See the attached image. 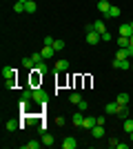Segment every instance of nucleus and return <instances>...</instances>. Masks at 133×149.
Instances as JSON below:
<instances>
[{
    "label": "nucleus",
    "instance_id": "nucleus-22",
    "mask_svg": "<svg viewBox=\"0 0 133 149\" xmlns=\"http://www.w3.org/2000/svg\"><path fill=\"white\" fill-rule=\"evenodd\" d=\"M18 127H20V125L16 123V120H7V123H5V129H7V131H16Z\"/></svg>",
    "mask_w": 133,
    "mask_h": 149
},
{
    "label": "nucleus",
    "instance_id": "nucleus-30",
    "mask_svg": "<svg viewBox=\"0 0 133 149\" xmlns=\"http://www.w3.org/2000/svg\"><path fill=\"white\" fill-rule=\"evenodd\" d=\"M118 116H120L122 120H124V118H129V109H127V107H120V111H118Z\"/></svg>",
    "mask_w": 133,
    "mask_h": 149
},
{
    "label": "nucleus",
    "instance_id": "nucleus-10",
    "mask_svg": "<svg viewBox=\"0 0 133 149\" xmlns=\"http://www.w3.org/2000/svg\"><path fill=\"white\" fill-rule=\"evenodd\" d=\"M113 67L115 69H131V62H129V58L127 60H113Z\"/></svg>",
    "mask_w": 133,
    "mask_h": 149
},
{
    "label": "nucleus",
    "instance_id": "nucleus-6",
    "mask_svg": "<svg viewBox=\"0 0 133 149\" xmlns=\"http://www.w3.org/2000/svg\"><path fill=\"white\" fill-rule=\"evenodd\" d=\"M120 36H127V38H131L133 36V29H131V25H129V22H124V25H120Z\"/></svg>",
    "mask_w": 133,
    "mask_h": 149
},
{
    "label": "nucleus",
    "instance_id": "nucleus-12",
    "mask_svg": "<svg viewBox=\"0 0 133 149\" xmlns=\"http://www.w3.org/2000/svg\"><path fill=\"white\" fill-rule=\"evenodd\" d=\"M91 134H93V138H102L104 136V125H95L91 129Z\"/></svg>",
    "mask_w": 133,
    "mask_h": 149
},
{
    "label": "nucleus",
    "instance_id": "nucleus-14",
    "mask_svg": "<svg viewBox=\"0 0 133 149\" xmlns=\"http://www.w3.org/2000/svg\"><path fill=\"white\" fill-rule=\"evenodd\" d=\"M36 9H38V5L33 0H27L25 2V13H36Z\"/></svg>",
    "mask_w": 133,
    "mask_h": 149
},
{
    "label": "nucleus",
    "instance_id": "nucleus-8",
    "mask_svg": "<svg viewBox=\"0 0 133 149\" xmlns=\"http://www.w3.org/2000/svg\"><path fill=\"white\" fill-rule=\"evenodd\" d=\"M129 58V49L127 47H120V49L115 51V60H127Z\"/></svg>",
    "mask_w": 133,
    "mask_h": 149
},
{
    "label": "nucleus",
    "instance_id": "nucleus-13",
    "mask_svg": "<svg viewBox=\"0 0 133 149\" xmlns=\"http://www.w3.org/2000/svg\"><path fill=\"white\" fill-rule=\"evenodd\" d=\"M69 69V60H58L56 62V71H60V74H64Z\"/></svg>",
    "mask_w": 133,
    "mask_h": 149
},
{
    "label": "nucleus",
    "instance_id": "nucleus-27",
    "mask_svg": "<svg viewBox=\"0 0 133 149\" xmlns=\"http://www.w3.org/2000/svg\"><path fill=\"white\" fill-rule=\"evenodd\" d=\"M69 100H71V102H73V105H76L78 107V102H80V100H82V96H80V93H71V96H69Z\"/></svg>",
    "mask_w": 133,
    "mask_h": 149
},
{
    "label": "nucleus",
    "instance_id": "nucleus-9",
    "mask_svg": "<svg viewBox=\"0 0 133 149\" xmlns=\"http://www.w3.org/2000/svg\"><path fill=\"white\" fill-rule=\"evenodd\" d=\"M95 125H98V123H95V118H91V116H84V120H82V127H84V129H93Z\"/></svg>",
    "mask_w": 133,
    "mask_h": 149
},
{
    "label": "nucleus",
    "instance_id": "nucleus-15",
    "mask_svg": "<svg viewBox=\"0 0 133 149\" xmlns=\"http://www.w3.org/2000/svg\"><path fill=\"white\" fill-rule=\"evenodd\" d=\"M93 29L98 31V33H104V31H107V27H104V20H93Z\"/></svg>",
    "mask_w": 133,
    "mask_h": 149
},
{
    "label": "nucleus",
    "instance_id": "nucleus-36",
    "mask_svg": "<svg viewBox=\"0 0 133 149\" xmlns=\"http://www.w3.org/2000/svg\"><path fill=\"white\" fill-rule=\"evenodd\" d=\"M129 25H131V29H133V20H131V22H129Z\"/></svg>",
    "mask_w": 133,
    "mask_h": 149
},
{
    "label": "nucleus",
    "instance_id": "nucleus-32",
    "mask_svg": "<svg viewBox=\"0 0 133 149\" xmlns=\"http://www.w3.org/2000/svg\"><path fill=\"white\" fill-rule=\"evenodd\" d=\"M44 45H49V47H53V38H51V36H44Z\"/></svg>",
    "mask_w": 133,
    "mask_h": 149
},
{
    "label": "nucleus",
    "instance_id": "nucleus-37",
    "mask_svg": "<svg viewBox=\"0 0 133 149\" xmlns=\"http://www.w3.org/2000/svg\"><path fill=\"white\" fill-rule=\"evenodd\" d=\"M129 40H131V45H133V36H131V38H129Z\"/></svg>",
    "mask_w": 133,
    "mask_h": 149
},
{
    "label": "nucleus",
    "instance_id": "nucleus-7",
    "mask_svg": "<svg viewBox=\"0 0 133 149\" xmlns=\"http://www.w3.org/2000/svg\"><path fill=\"white\" fill-rule=\"evenodd\" d=\"M62 147H64V149H76V147H78V143H76V138H71V136H67V138H64V140H62Z\"/></svg>",
    "mask_w": 133,
    "mask_h": 149
},
{
    "label": "nucleus",
    "instance_id": "nucleus-18",
    "mask_svg": "<svg viewBox=\"0 0 133 149\" xmlns=\"http://www.w3.org/2000/svg\"><path fill=\"white\" fill-rule=\"evenodd\" d=\"M42 145H47V147H53V145H56L53 136H51V134H42Z\"/></svg>",
    "mask_w": 133,
    "mask_h": 149
},
{
    "label": "nucleus",
    "instance_id": "nucleus-21",
    "mask_svg": "<svg viewBox=\"0 0 133 149\" xmlns=\"http://www.w3.org/2000/svg\"><path fill=\"white\" fill-rule=\"evenodd\" d=\"M33 71H38V74H44V71H49V67H47V62H38V65H36V67H33Z\"/></svg>",
    "mask_w": 133,
    "mask_h": 149
},
{
    "label": "nucleus",
    "instance_id": "nucleus-24",
    "mask_svg": "<svg viewBox=\"0 0 133 149\" xmlns=\"http://www.w3.org/2000/svg\"><path fill=\"white\" fill-rule=\"evenodd\" d=\"M129 45H131V40H129L127 36H120V38H118V47H129Z\"/></svg>",
    "mask_w": 133,
    "mask_h": 149
},
{
    "label": "nucleus",
    "instance_id": "nucleus-34",
    "mask_svg": "<svg viewBox=\"0 0 133 149\" xmlns=\"http://www.w3.org/2000/svg\"><path fill=\"white\" fill-rule=\"evenodd\" d=\"M56 125H58V127H62V125H64V118H62V116H58V118H56Z\"/></svg>",
    "mask_w": 133,
    "mask_h": 149
},
{
    "label": "nucleus",
    "instance_id": "nucleus-17",
    "mask_svg": "<svg viewBox=\"0 0 133 149\" xmlns=\"http://www.w3.org/2000/svg\"><path fill=\"white\" fill-rule=\"evenodd\" d=\"M82 120H84V111H80V109H78V113H73V125L82 127Z\"/></svg>",
    "mask_w": 133,
    "mask_h": 149
},
{
    "label": "nucleus",
    "instance_id": "nucleus-11",
    "mask_svg": "<svg viewBox=\"0 0 133 149\" xmlns=\"http://www.w3.org/2000/svg\"><path fill=\"white\" fill-rule=\"evenodd\" d=\"M40 54H42V58H44V60H47V58H51V56H53V54H56V49H53V47H49V45H44Z\"/></svg>",
    "mask_w": 133,
    "mask_h": 149
},
{
    "label": "nucleus",
    "instance_id": "nucleus-16",
    "mask_svg": "<svg viewBox=\"0 0 133 149\" xmlns=\"http://www.w3.org/2000/svg\"><path fill=\"white\" fill-rule=\"evenodd\" d=\"M115 100H118V105H120V107H127L129 105V93H118V98H115Z\"/></svg>",
    "mask_w": 133,
    "mask_h": 149
},
{
    "label": "nucleus",
    "instance_id": "nucleus-33",
    "mask_svg": "<svg viewBox=\"0 0 133 149\" xmlns=\"http://www.w3.org/2000/svg\"><path fill=\"white\" fill-rule=\"evenodd\" d=\"M95 123H98V125H104V123H107V118H104V116H98V118H95Z\"/></svg>",
    "mask_w": 133,
    "mask_h": 149
},
{
    "label": "nucleus",
    "instance_id": "nucleus-1",
    "mask_svg": "<svg viewBox=\"0 0 133 149\" xmlns=\"http://www.w3.org/2000/svg\"><path fill=\"white\" fill-rule=\"evenodd\" d=\"M2 78L7 80V87L16 85V69L13 67H2Z\"/></svg>",
    "mask_w": 133,
    "mask_h": 149
},
{
    "label": "nucleus",
    "instance_id": "nucleus-28",
    "mask_svg": "<svg viewBox=\"0 0 133 149\" xmlns=\"http://www.w3.org/2000/svg\"><path fill=\"white\" fill-rule=\"evenodd\" d=\"M13 11H16V13H22V11H25V2H16V5H13Z\"/></svg>",
    "mask_w": 133,
    "mask_h": 149
},
{
    "label": "nucleus",
    "instance_id": "nucleus-5",
    "mask_svg": "<svg viewBox=\"0 0 133 149\" xmlns=\"http://www.w3.org/2000/svg\"><path fill=\"white\" fill-rule=\"evenodd\" d=\"M109 9H111V2H109V0H98V11H100V13L107 16Z\"/></svg>",
    "mask_w": 133,
    "mask_h": 149
},
{
    "label": "nucleus",
    "instance_id": "nucleus-25",
    "mask_svg": "<svg viewBox=\"0 0 133 149\" xmlns=\"http://www.w3.org/2000/svg\"><path fill=\"white\" fill-rule=\"evenodd\" d=\"M53 49H56V54H58V51H62L64 49V40H60V38L53 40Z\"/></svg>",
    "mask_w": 133,
    "mask_h": 149
},
{
    "label": "nucleus",
    "instance_id": "nucleus-26",
    "mask_svg": "<svg viewBox=\"0 0 133 149\" xmlns=\"http://www.w3.org/2000/svg\"><path fill=\"white\" fill-rule=\"evenodd\" d=\"M25 149H40V143L38 140H29V143H25Z\"/></svg>",
    "mask_w": 133,
    "mask_h": 149
},
{
    "label": "nucleus",
    "instance_id": "nucleus-38",
    "mask_svg": "<svg viewBox=\"0 0 133 149\" xmlns=\"http://www.w3.org/2000/svg\"><path fill=\"white\" fill-rule=\"evenodd\" d=\"M18 2H27V0H18Z\"/></svg>",
    "mask_w": 133,
    "mask_h": 149
},
{
    "label": "nucleus",
    "instance_id": "nucleus-3",
    "mask_svg": "<svg viewBox=\"0 0 133 149\" xmlns=\"http://www.w3.org/2000/svg\"><path fill=\"white\" fill-rule=\"evenodd\" d=\"M118 111H120V105H118V100H115V102H109V105L104 107V113H109V116H118Z\"/></svg>",
    "mask_w": 133,
    "mask_h": 149
},
{
    "label": "nucleus",
    "instance_id": "nucleus-29",
    "mask_svg": "<svg viewBox=\"0 0 133 149\" xmlns=\"http://www.w3.org/2000/svg\"><path fill=\"white\" fill-rule=\"evenodd\" d=\"M78 109H80V111H87V109H89V102H87V100H80V102H78Z\"/></svg>",
    "mask_w": 133,
    "mask_h": 149
},
{
    "label": "nucleus",
    "instance_id": "nucleus-19",
    "mask_svg": "<svg viewBox=\"0 0 133 149\" xmlns=\"http://www.w3.org/2000/svg\"><path fill=\"white\" fill-rule=\"evenodd\" d=\"M22 67H25V69H33V67H36V60H33V56L22 58Z\"/></svg>",
    "mask_w": 133,
    "mask_h": 149
},
{
    "label": "nucleus",
    "instance_id": "nucleus-35",
    "mask_svg": "<svg viewBox=\"0 0 133 149\" xmlns=\"http://www.w3.org/2000/svg\"><path fill=\"white\" fill-rule=\"evenodd\" d=\"M129 136H131V140H133V131H131V134H129Z\"/></svg>",
    "mask_w": 133,
    "mask_h": 149
},
{
    "label": "nucleus",
    "instance_id": "nucleus-20",
    "mask_svg": "<svg viewBox=\"0 0 133 149\" xmlns=\"http://www.w3.org/2000/svg\"><path fill=\"white\" fill-rule=\"evenodd\" d=\"M122 129L127 131V134H131V131H133V118H124V123H122Z\"/></svg>",
    "mask_w": 133,
    "mask_h": 149
},
{
    "label": "nucleus",
    "instance_id": "nucleus-31",
    "mask_svg": "<svg viewBox=\"0 0 133 149\" xmlns=\"http://www.w3.org/2000/svg\"><path fill=\"white\" fill-rule=\"evenodd\" d=\"M100 38L104 40V42H109V40H111V31H104V33H100Z\"/></svg>",
    "mask_w": 133,
    "mask_h": 149
},
{
    "label": "nucleus",
    "instance_id": "nucleus-4",
    "mask_svg": "<svg viewBox=\"0 0 133 149\" xmlns=\"http://www.w3.org/2000/svg\"><path fill=\"white\" fill-rule=\"evenodd\" d=\"M100 40H102V38H100V33H98V31H89V33H87V42H89V45H93V47H95Z\"/></svg>",
    "mask_w": 133,
    "mask_h": 149
},
{
    "label": "nucleus",
    "instance_id": "nucleus-2",
    "mask_svg": "<svg viewBox=\"0 0 133 149\" xmlns=\"http://www.w3.org/2000/svg\"><path fill=\"white\" fill-rule=\"evenodd\" d=\"M33 100L38 102V105H47V100H49V93L44 91V89H33Z\"/></svg>",
    "mask_w": 133,
    "mask_h": 149
},
{
    "label": "nucleus",
    "instance_id": "nucleus-23",
    "mask_svg": "<svg viewBox=\"0 0 133 149\" xmlns=\"http://www.w3.org/2000/svg\"><path fill=\"white\" fill-rule=\"evenodd\" d=\"M118 16H120V7H111V9H109V13L104 16V18H118Z\"/></svg>",
    "mask_w": 133,
    "mask_h": 149
}]
</instances>
